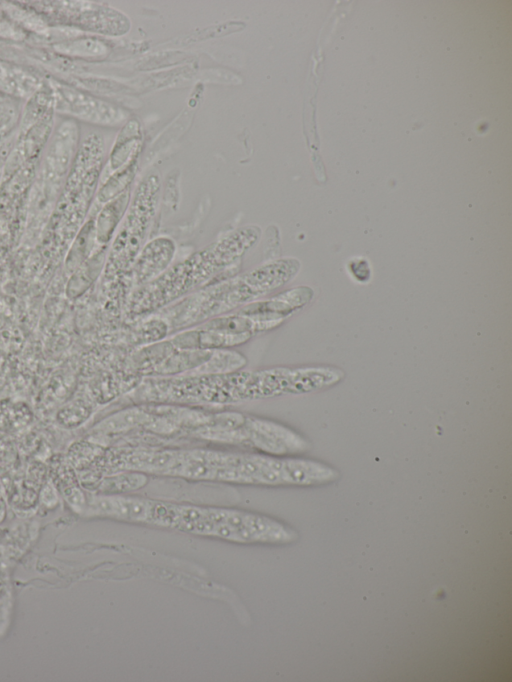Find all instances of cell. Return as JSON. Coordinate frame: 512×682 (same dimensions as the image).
Here are the masks:
<instances>
[{
    "instance_id": "obj_1",
    "label": "cell",
    "mask_w": 512,
    "mask_h": 682,
    "mask_svg": "<svg viewBox=\"0 0 512 682\" xmlns=\"http://www.w3.org/2000/svg\"><path fill=\"white\" fill-rule=\"evenodd\" d=\"M249 250L238 231L217 241L186 260L168 268L150 283L139 287L129 303L130 312L143 314L158 309L182 295L202 287Z\"/></svg>"
},
{
    "instance_id": "obj_2",
    "label": "cell",
    "mask_w": 512,
    "mask_h": 682,
    "mask_svg": "<svg viewBox=\"0 0 512 682\" xmlns=\"http://www.w3.org/2000/svg\"><path fill=\"white\" fill-rule=\"evenodd\" d=\"M159 190L160 180L156 174L146 176L136 188L112 246L111 259L117 269H129L141 251L156 212Z\"/></svg>"
},
{
    "instance_id": "obj_3",
    "label": "cell",
    "mask_w": 512,
    "mask_h": 682,
    "mask_svg": "<svg viewBox=\"0 0 512 682\" xmlns=\"http://www.w3.org/2000/svg\"><path fill=\"white\" fill-rule=\"evenodd\" d=\"M51 87L54 110L64 116L101 126H116L128 116L121 107L76 87L58 81Z\"/></svg>"
},
{
    "instance_id": "obj_4",
    "label": "cell",
    "mask_w": 512,
    "mask_h": 682,
    "mask_svg": "<svg viewBox=\"0 0 512 682\" xmlns=\"http://www.w3.org/2000/svg\"><path fill=\"white\" fill-rule=\"evenodd\" d=\"M61 5L68 25L79 31L101 35L120 36L130 29V21L122 12L106 5L92 2H68Z\"/></svg>"
},
{
    "instance_id": "obj_5",
    "label": "cell",
    "mask_w": 512,
    "mask_h": 682,
    "mask_svg": "<svg viewBox=\"0 0 512 682\" xmlns=\"http://www.w3.org/2000/svg\"><path fill=\"white\" fill-rule=\"evenodd\" d=\"M238 440L250 441L258 448L277 455L299 454L309 449L308 441L294 430L276 422L249 417Z\"/></svg>"
},
{
    "instance_id": "obj_6",
    "label": "cell",
    "mask_w": 512,
    "mask_h": 682,
    "mask_svg": "<svg viewBox=\"0 0 512 682\" xmlns=\"http://www.w3.org/2000/svg\"><path fill=\"white\" fill-rule=\"evenodd\" d=\"M344 373L333 367H307L269 371L264 379L270 392L306 393L329 388L342 380Z\"/></svg>"
},
{
    "instance_id": "obj_7",
    "label": "cell",
    "mask_w": 512,
    "mask_h": 682,
    "mask_svg": "<svg viewBox=\"0 0 512 682\" xmlns=\"http://www.w3.org/2000/svg\"><path fill=\"white\" fill-rule=\"evenodd\" d=\"M312 296V289L297 287L266 300L251 302L241 307L237 312L277 326L285 318L304 307Z\"/></svg>"
},
{
    "instance_id": "obj_8",
    "label": "cell",
    "mask_w": 512,
    "mask_h": 682,
    "mask_svg": "<svg viewBox=\"0 0 512 682\" xmlns=\"http://www.w3.org/2000/svg\"><path fill=\"white\" fill-rule=\"evenodd\" d=\"M175 253V242L166 236L145 244L132 265L133 284L141 287L158 278L168 269Z\"/></svg>"
},
{
    "instance_id": "obj_9",
    "label": "cell",
    "mask_w": 512,
    "mask_h": 682,
    "mask_svg": "<svg viewBox=\"0 0 512 682\" xmlns=\"http://www.w3.org/2000/svg\"><path fill=\"white\" fill-rule=\"evenodd\" d=\"M142 142L141 126L130 120L120 131L109 158L110 169L115 172L132 162L140 152Z\"/></svg>"
},
{
    "instance_id": "obj_10",
    "label": "cell",
    "mask_w": 512,
    "mask_h": 682,
    "mask_svg": "<svg viewBox=\"0 0 512 682\" xmlns=\"http://www.w3.org/2000/svg\"><path fill=\"white\" fill-rule=\"evenodd\" d=\"M130 201V189L108 201L95 219V237L99 244H107L123 218Z\"/></svg>"
},
{
    "instance_id": "obj_11",
    "label": "cell",
    "mask_w": 512,
    "mask_h": 682,
    "mask_svg": "<svg viewBox=\"0 0 512 682\" xmlns=\"http://www.w3.org/2000/svg\"><path fill=\"white\" fill-rule=\"evenodd\" d=\"M53 48L57 53L66 57L82 60L103 58L109 53V46L104 40L80 34L68 40L54 43Z\"/></svg>"
},
{
    "instance_id": "obj_12",
    "label": "cell",
    "mask_w": 512,
    "mask_h": 682,
    "mask_svg": "<svg viewBox=\"0 0 512 682\" xmlns=\"http://www.w3.org/2000/svg\"><path fill=\"white\" fill-rule=\"evenodd\" d=\"M104 258L105 251L102 249L71 274L66 286V294L70 299L78 298L89 288L99 274Z\"/></svg>"
},
{
    "instance_id": "obj_13",
    "label": "cell",
    "mask_w": 512,
    "mask_h": 682,
    "mask_svg": "<svg viewBox=\"0 0 512 682\" xmlns=\"http://www.w3.org/2000/svg\"><path fill=\"white\" fill-rule=\"evenodd\" d=\"M94 241H96L95 220L90 219L82 226L67 253L65 267L70 274L90 257Z\"/></svg>"
},
{
    "instance_id": "obj_14",
    "label": "cell",
    "mask_w": 512,
    "mask_h": 682,
    "mask_svg": "<svg viewBox=\"0 0 512 682\" xmlns=\"http://www.w3.org/2000/svg\"><path fill=\"white\" fill-rule=\"evenodd\" d=\"M38 88V80L28 72L0 63L1 90L23 97L33 94Z\"/></svg>"
},
{
    "instance_id": "obj_15",
    "label": "cell",
    "mask_w": 512,
    "mask_h": 682,
    "mask_svg": "<svg viewBox=\"0 0 512 682\" xmlns=\"http://www.w3.org/2000/svg\"><path fill=\"white\" fill-rule=\"evenodd\" d=\"M135 172L136 161L113 172V174L99 189L97 194L98 201L105 204L129 189V185L135 176Z\"/></svg>"
},
{
    "instance_id": "obj_16",
    "label": "cell",
    "mask_w": 512,
    "mask_h": 682,
    "mask_svg": "<svg viewBox=\"0 0 512 682\" xmlns=\"http://www.w3.org/2000/svg\"><path fill=\"white\" fill-rule=\"evenodd\" d=\"M92 413V407L82 398L73 399L60 407L55 419L64 429H75L85 423Z\"/></svg>"
},
{
    "instance_id": "obj_17",
    "label": "cell",
    "mask_w": 512,
    "mask_h": 682,
    "mask_svg": "<svg viewBox=\"0 0 512 682\" xmlns=\"http://www.w3.org/2000/svg\"><path fill=\"white\" fill-rule=\"evenodd\" d=\"M96 447L91 442L76 441L69 446L66 459L75 471L85 470L96 455Z\"/></svg>"
},
{
    "instance_id": "obj_18",
    "label": "cell",
    "mask_w": 512,
    "mask_h": 682,
    "mask_svg": "<svg viewBox=\"0 0 512 682\" xmlns=\"http://www.w3.org/2000/svg\"><path fill=\"white\" fill-rule=\"evenodd\" d=\"M144 479V476L139 474L109 477L104 479L96 489L100 494L126 491L142 486L145 483Z\"/></svg>"
},
{
    "instance_id": "obj_19",
    "label": "cell",
    "mask_w": 512,
    "mask_h": 682,
    "mask_svg": "<svg viewBox=\"0 0 512 682\" xmlns=\"http://www.w3.org/2000/svg\"><path fill=\"white\" fill-rule=\"evenodd\" d=\"M39 499L46 507H52L56 505L58 500L57 488L51 480L43 485Z\"/></svg>"
},
{
    "instance_id": "obj_20",
    "label": "cell",
    "mask_w": 512,
    "mask_h": 682,
    "mask_svg": "<svg viewBox=\"0 0 512 682\" xmlns=\"http://www.w3.org/2000/svg\"><path fill=\"white\" fill-rule=\"evenodd\" d=\"M351 273L359 280L366 281L369 279L370 271L369 264L365 260L352 261L349 265Z\"/></svg>"
},
{
    "instance_id": "obj_21",
    "label": "cell",
    "mask_w": 512,
    "mask_h": 682,
    "mask_svg": "<svg viewBox=\"0 0 512 682\" xmlns=\"http://www.w3.org/2000/svg\"><path fill=\"white\" fill-rule=\"evenodd\" d=\"M5 514V503L2 499L1 488H0V521L3 519Z\"/></svg>"
}]
</instances>
